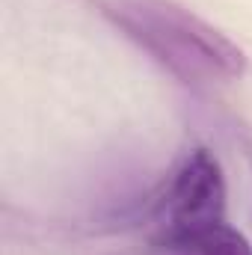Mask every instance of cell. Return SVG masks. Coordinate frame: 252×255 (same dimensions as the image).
I'll return each instance as SVG.
<instances>
[{
	"mask_svg": "<svg viewBox=\"0 0 252 255\" xmlns=\"http://www.w3.org/2000/svg\"><path fill=\"white\" fill-rule=\"evenodd\" d=\"M104 12L190 86L232 83L247 71V54L226 33L175 0H107Z\"/></svg>",
	"mask_w": 252,
	"mask_h": 255,
	"instance_id": "6da1fadb",
	"label": "cell"
},
{
	"mask_svg": "<svg viewBox=\"0 0 252 255\" xmlns=\"http://www.w3.org/2000/svg\"><path fill=\"white\" fill-rule=\"evenodd\" d=\"M226 223V175L214 151L190 148L157 196L151 229L154 241L166 250L193 235Z\"/></svg>",
	"mask_w": 252,
	"mask_h": 255,
	"instance_id": "7a4b0ae2",
	"label": "cell"
},
{
	"mask_svg": "<svg viewBox=\"0 0 252 255\" xmlns=\"http://www.w3.org/2000/svg\"><path fill=\"white\" fill-rule=\"evenodd\" d=\"M169 253L172 255H252V247L238 229H232L229 223H220V226H211V229L193 235L184 244L172 247Z\"/></svg>",
	"mask_w": 252,
	"mask_h": 255,
	"instance_id": "3957f363",
	"label": "cell"
}]
</instances>
